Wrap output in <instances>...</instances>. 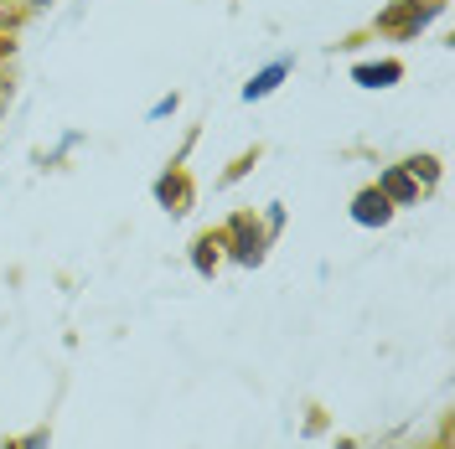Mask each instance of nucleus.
Wrapping results in <instances>:
<instances>
[{
	"label": "nucleus",
	"mask_w": 455,
	"mask_h": 449,
	"mask_svg": "<svg viewBox=\"0 0 455 449\" xmlns=\"http://www.w3.org/2000/svg\"><path fill=\"white\" fill-rule=\"evenodd\" d=\"M156 201H161L166 212H187V201H192V186H187V176H181V170H166V176H156Z\"/></svg>",
	"instance_id": "0eeeda50"
},
{
	"label": "nucleus",
	"mask_w": 455,
	"mask_h": 449,
	"mask_svg": "<svg viewBox=\"0 0 455 449\" xmlns=\"http://www.w3.org/2000/svg\"><path fill=\"white\" fill-rule=\"evenodd\" d=\"M218 258H223V253H218V238H212V232L192 243V269H197L202 280H212V274H218Z\"/></svg>",
	"instance_id": "6e6552de"
},
{
	"label": "nucleus",
	"mask_w": 455,
	"mask_h": 449,
	"mask_svg": "<svg viewBox=\"0 0 455 449\" xmlns=\"http://www.w3.org/2000/svg\"><path fill=\"white\" fill-rule=\"evenodd\" d=\"M378 192L394 201V207H414L425 186H419V181H414V176H409L403 166H383V176H378Z\"/></svg>",
	"instance_id": "20e7f679"
},
{
	"label": "nucleus",
	"mask_w": 455,
	"mask_h": 449,
	"mask_svg": "<svg viewBox=\"0 0 455 449\" xmlns=\"http://www.w3.org/2000/svg\"><path fill=\"white\" fill-rule=\"evenodd\" d=\"M403 170L419 181V186H435V176H440V166H435V155H414V161H403Z\"/></svg>",
	"instance_id": "1a4fd4ad"
},
{
	"label": "nucleus",
	"mask_w": 455,
	"mask_h": 449,
	"mask_svg": "<svg viewBox=\"0 0 455 449\" xmlns=\"http://www.w3.org/2000/svg\"><path fill=\"white\" fill-rule=\"evenodd\" d=\"M166 114H176V93H166V98L150 104V119H166Z\"/></svg>",
	"instance_id": "f8f14e48"
},
{
	"label": "nucleus",
	"mask_w": 455,
	"mask_h": 449,
	"mask_svg": "<svg viewBox=\"0 0 455 449\" xmlns=\"http://www.w3.org/2000/svg\"><path fill=\"white\" fill-rule=\"evenodd\" d=\"M403 78V62L398 57H383V62H357L352 67V83L357 88H394Z\"/></svg>",
	"instance_id": "39448f33"
},
{
	"label": "nucleus",
	"mask_w": 455,
	"mask_h": 449,
	"mask_svg": "<svg viewBox=\"0 0 455 449\" xmlns=\"http://www.w3.org/2000/svg\"><path fill=\"white\" fill-rule=\"evenodd\" d=\"M0 114H5V88H0Z\"/></svg>",
	"instance_id": "4468645a"
},
{
	"label": "nucleus",
	"mask_w": 455,
	"mask_h": 449,
	"mask_svg": "<svg viewBox=\"0 0 455 449\" xmlns=\"http://www.w3.org/2000/svg\"><path fill=\"white\" fill-rule=\"evenodd\" d=\"M0 52H11V42H0Z\"/></svg>",
	"instance_id": "2eb2a0df"
},
{
	"label": "nucleus",
	"mask_w": 455,
	"mask_h": 449,
	"mask_svg": "<svg viewBox=\"0 0 455 449\" xmlns=\"http://www.w3.org/2000/svg\"><path fill=\"white\" fill-rule=\"evenodd\" d=\"M347 212H352V223L357 227H388L394 223V201L383 197V192H378V186H363V192H357V197H352V207H347Z\"/></svg>",
	"instance_id": "7ed1b4c3"
},
{
	"label": "nucleus",
	"mask_w": 455,
	"mask_h": 449,
	"mask_svg": "<svg viewBox=\"0 0 455 449\" xmlns=\"http://www.w3.org/2000/svg\"><path fill=\"white\" fill-rule=\"evenodd\" d=\"M5 449H52V429L42 423V429H31L27 439H11V445H5Z\"/></svg>",
	"instance_id": "9d476101"
},
{
	"label": "nucleus",
	"mask_w": 455,
	"mask_h": 449,
	"mask_svg": "<svg viewBox=\"0 0 455 449\" xmlns=\"http://www.w3.org/2000/svg\"><path fill=\"white\" fill-rule=\"evenodd\" d=\"M440 11H445V0H394V5L378 16V27L398 31V42H414V36H419Z\"/></svg>",
	"instance_id": "f03ea898"
},
{
	"label": "nucleus",
	"mask_w": 455,
	"mask_h": 449,
	"mask_svg": "<svg viewBox=\"0 0 455 449\" xmlns=\"http://www.w3.org/2000/svg\"><path fill=\"white\" fill-rule=\"evenodd\" d=\"M218 243H223V248L243 264V269H259V264H264V248H269V232L254 223V212H238Z\"/></svg>",
	"instance_id": "f257e3e1"
},
{
	"label": "nucleus",
	"mask_w": 455,
	"mask_h": 449,
	"mask_svg": "<svg viewBox=\"0 0 455 449\" xmlns=\"http://www.w3.org/2000/svg\"><path fill=\"white\" fill-rule=\"evenodd\" d=\"M280 227H284V207H280V201H275V207L264 212V232H280Z\"/></svg>",
	"instance_id": "9b49d317"
},
{
	"label": "nucleus",
	"mask_w": 455,
	"mask_h": 449,
	"mask_svg": "<svg viewBox=\"0 0 455 449\" xmlns=\"http://www.w3.org/2000/svg\"><path fill=\"white\" fill-rule=\"evenodd\" d=\"M290 67H295L290 57H275L269 67H259L254 78L243 83V104H254V98H269V93H275V88H280L284 78H290Z\"/></svg>",
	"instance_id": "423d86ee"
},
{
	"label": "nucleus",
	"mask_w": 455,
	"mask_h": 449,
	"mask_svg": "<svg viewBox=\"0 0 455 449\" xmlns=\"http://www.w3.org/2000/svg\"><path fill=\"white\" fill-rule=\"evenodd\" d=\"M31 11H47V5H52V0H27Z\"/></svg>",
	"instance_id": "ddd939ff"
}]
</instances>
